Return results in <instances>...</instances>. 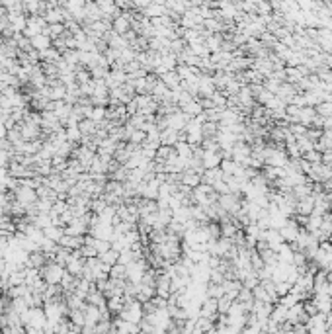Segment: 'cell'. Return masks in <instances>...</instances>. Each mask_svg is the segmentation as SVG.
Wrapping results in <instances>:
<instances>
[{"label":"cell","instance_id":"18","mask_svg":"<svg viewBox=\"0 0 332 334\" xmlns=\"http://www.w3.org/2000/svg\"><path fill=\"white\" fill-rule=\"evenodd\" d=\"M110 280L125 282V280H127V266H123V264H116V266H112V270H110Z\"/></svg>","mask_w":332,"mask_h":334},{"label":"cell","instance_id":"2","mask_svg":"<svg viewBox=\"0 0 332 334\" xmlns=\"http://www.w3.org/2000/svg\"><path fill=\"white\" fill-rule=\"evenodd\" d=\"M39 272H41L43 282L49 284V286H59L63 276H65V268L61 264H57V262H47Z\"/></svg>","mask_w":332,"mask_h":334},{"label":"cell","instance_id":"6","mask_svg":"<svg viewBox=\"0 0 332 334\" xmlns=\"http://www.w3.org/2000/svg\"><path fill=\"white\" fill-rule=\"evenodd\" d=\"M280 235H282L285 244H293L297 240V235H299V225L295 223V219H287V223L280 229Z\"/></svg>","mask_w":332,"mask_h":334},{"label":"cell","instance_id":"8","mask_svg":"<svg viewBox=\"0 0 332 334\" xmlns=\"http://www.w3.org/2000/svg\"><path fill=\"white\" fill-rule=\"evenodd\" d=\"M180 184L186 186V188H190V190H195L201 184V174L191 172V170H184L182 172V178H180Z\"/></svg>","mask_w":332,"mask_h":334},{"label":"cell","instance_id":"15","mask_svg":"<svg viewBox=\"0 0 332 334\" xmlns=\"http://www.w3.org/2000/svg\"><path fill=\"white\" fill-rule=\"evenodd\" d=\"M43 235H45V239H49V240H53V242L59 244V240H61L63 235H65V229H63V227H57V225H51V227H47V229L43 231Z\"/></svg>","mask_w":332,"mask_h":334},{"label":"cell","instance_id":"17","mask_svg":"<svg viewBox=\"0 0 332 334\" xmlns=\"http://www.w3.org/2000/svg\"><path fill=\"white\" fill-rule=\"evenodd\" d=\"M98 258H100L106 266H110V268H112V266H116V264H119V252H118V250H114V248H112V250H108V252H104V254H100Z\"/></svg>","mask_w":332,"mask_h":334},{"label":"cell","instance_id":"12","mask_svg":"<svg viewBox=\"0 0 332 334\" xmlns=\"http://www.w3.org/2000/svg\"><path fill=\"white\" fill-rule=\"evenodd\" d=\"M51 47H53V41H51V39H49L45 33L31 37V49H33V51H37V53H43V51H47V49H51Z\"/></svg>","mask_w":332,"mask_h":334},{"label":"cell","instance_id":"10","mask_svg":"<svg viewBox=\"0 0 332 334\" xmlns=\"http://www.w3.org/2000/svg\"><path fill=\"white\" fill-rule=\"evenodd\" d=\"M45 264H47V256H45L41 250H35V252H29V254H27L25 268H35V270H41Z\"/></svg>","mask_w":332,"mask_h":334},{"label":"cell","instance_id":"9","mask_svg":"<svg viewBox=\"0 0 332 334\" xmlns=\"http://www.w3.org/2000/svg\"><path fill=\"white\" fill-rule=\"evenodd\" d=\"M313 211H315V195H307V197L299 199V203H297V209H295V215L309 217Z\"/></svg>","mask_w":332,"mask_h":334},{"label":"cell","instance_id":"16","mask_svg":"<svg viewBox=\"0 0 332 334\" xmlns=\"http://www.w3.org/2000/svg\"><path fill=\"white\" fill-rule=\"evenodd\" d=\"M315 118H317L315 108H303V110L299 112V123L305 125V127H311V123H313Z\"/></svg>","mask_w":332,"mask_h":334},{"label":"cell","instance_id":"4","mask_svg":"<svg viewBox=\"0 0 332 334\" xmlns=\"http://www.w3.org/2000/svg\"><path fill=\"white\" fill-rule=\"evenodd\" d=\"M14 195H16V201H18V203H22L24 207L35 205V201L39 199V197H37V191H35V190H31V188L22 186V182H20V188H18V191H16Z\"/></svg>","mask_w":332,"mask_h":334},{"label":"cell","instance_id":"7","mask_svg":"<svg viewBox=\"0 0 332 334\" xmlns=\"http://www.w3.org/2000/svg\"><path fill=\"white\" fill-rule=\"evenodd\" d=\"M221 163H223V155H221V151H219V153L205 151V155H203V161H201L203 170H213V168H219V167H221Z\"/></svg>","mask_w":332,"mask_h":334},{"label":"cell","instance_id":"5","mask_svg":"<svg viewBox=\"0 0 332 334\" xmlns=\"http://www.w3.org/2000/svg\"><path fill=\"white\" fill-rule=\"evenodd\" d=\"M199 317H203V319H211L213 323L217 321V317H219V311H217V299H213V297H205L203 301H201V305H199Z\"/></svg>","mask_w":332,"mask_h":334},{"label":"cell","instance_id":"23","mask_svg":"<svg viewBox=\"0 0 332 334\" xmlns=\"http://www.w3.org/2000/svg\"><path fill=\"white\" fill-rule=\"evenodd\" d=\"M293 334H309L307 325H293Z\"/></svg>","mask_w":332,"mask_h":334},{"label":"cell","instance_id":"20","mask_svg":"<svg viewBox=\"0 0 332 334\" xmlns=\"http://www.w3.org/2000/svg\"><path fill=\"white\" fill-rule=\"evenodd\" d=\"M315 112H317V116H321L323 119H329V118H332V104L331 102H321V104L315 108Z\"/></svg>","mask_w":332,"mask_h":334},{"label":"cell","instance_id":"19","mask_svg":"<svg viewBox=\"0 0 332 334\" xmlns=\"http://www.w3.org/2000/svg\"><path fill=\"white\" fill-rule=\"evenodd\" d=\"M233 299H229L227 295H223L221 299H217V311H219V315H227L229 311H231V307H233Z\"/></svg>","mask_w":332,"mask_h":334},{"label":"cell","instance_id":"13","mask_svg":"<svg viewBox=\"0 0 332 334\" xmlns=\"http://www.w3.org/2000/svg\"><path fill=\"white\" fill-rule=\"evenodd\" d=\"M219 180H223V172H221V168H213V170H203V174H201V184H205V186H215Z\"/></svg>","mask_w":332,"mask_h":334},{"label":"cell","instance_id":"14","mask_svg":"<svg viewBox=\"0 0 332 334\" xmlns=\"http://www.w3.org/2000/svg\"><path fill=\"white\" fill-rule=\"evenodd\" d=\"M69 323H71L72 327H76V329H84V327H86V315H84V311H82V309H78V311H69Z\"/></svg>","mask_w":332,"mask_h":334},{"label":"cell","instance_id":"3","mask_svg":"<svg viewBox=\"0 0 332 334\" xmlns=\"http://www.w3.org/2000/svg\"><path fill=\"white\" fill-rule=\"evenodd\" d=\"M84 266H86V260L80 256L78 250H72L71 256H69V260H67V264H65V270H67L71 276L80 278L82 272H84Z\"/></svg>","mask_w":332,"mask_h":334},{"label":"cell","instance_id":"22","mask_svg":"<svg viewBox=\"0 0 332 334\" xmlns=\"http://www.w3.org/2000/svg\"><path fill=\"white\" fill-rule=\"evenodd\" d=\"M303 159H305L309 165H323V155H321V153H317L315 149H313V151H309L307 155H303Z\"/></svg>","mask_w":332,"mask_h":334},{"label":"cell","instance_id":"21","mask_svg":"<svg viewBox=\"0 0 332 334\" xmlns=\"http://www.w3.org/2000/svg\"><path fill=\"white\" fill-rule=\"evenodd\" d=\"M297 147H299L301 155H307L309 151H313V149H315V145H313L307 137H299V139H297Z\"/></svg>","mask_w":332,"mask_h":334},{"label":"cell","instance_id":"11","mask_svg":"<svg viewBox=\"0 0 332 334\" xmlns=\"http://www.w3.org/2000/svg\"><path fill=\"white\" fill-rule=\"evenodd\" d=\"M313 303L317 305V311L321 315H331L332 313V297L331 295H315L313 297Z\"/></svg>","mask_w":332,"mask_h":334},{"label":"cell","instance_id":"1","mask_svg":"<svg viewBox=\"0 0 332 334\" xmlns=\"http://www.w3.org/2000/svg\"><path fill=\"white\" fill-rule=\"evenodd\" d=\"M118 319L125 321V323H133V325H141V321L145 319V311H143V305L137 301V299H131L125 303L123 311L118 315Z\"/></svg>","mask_w":332,"mask_h":334}]
</instances>
